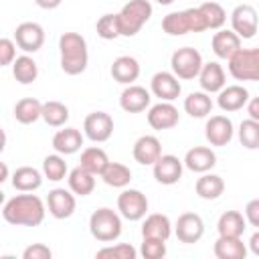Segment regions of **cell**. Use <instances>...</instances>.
Here are the masks:
<instances>
[{"instance_id": "31", "label": "cell", "mask_w": 259, "mask_h": 259, "mask_svg": "<svg viewBox=\"0 0 259 259\" xmlns=\"http://www.w3.org/2000/svg\"><path fill=\"white\" fill-rule=\"evenodd\" d=\"M245 229H247V221L239 210H227L219 217L217 231L223 237H243Z\"/></svg>"}, {"instance_id": "34", "label": "cell", "mask_w": 259, "mask_h": 259, "mask_svg": "<svg viewBox=\"0 0 259 259\" xmlns=\"http://www.w3.org/2000/svg\"><path fill=\"white\" fill-rule=\"evenodd\" d=\"M40 111H42V103L34 97H24L20 101H16L14 105V119L22 125H30L36 119H40Z\"/></svg>"}, {"instance_id": "20", "label": "cell", "mask_w": 259, "mask_h": 259, "mask_svg": "<svg viewBox=\"0 0 259 259\" xmlns=\"http://www.w3.org/2000/svg\"><path fill=\"white\" fill-rule=\"evenodd\" d=\"M132 154H134V160H136L138 164H142V166H152V164L162 156V144H160V140H158L156 136L146 134V136H142V138L136 140Z\"/></svg>"}, {"instance_id": "35", "label": "cell", "mask_w": 259, "mask_h": 259, "mask_svg": "<svg viewBox=\"0 0 259 259\" xmlns=\"http://www.w3.org/2000/svg\"><path fill=\"white\" fill-rule=\"evenodd\" d=\"M103 178V182L107 186H113V188H125L132 180V170L125 166V164H119V162H107V166L103 168V172L99 174Z\"/></svg>"}, {"instance_id": "43", "label": "cell", "mask_w": 259, "mask_h": 259, "mask_svg": "<svg viewBox=\"0 0 259 259\" xmlns=\"http://www.w3.org/2000/svg\"><path fill=\"white\" fill-rule=\"evenodd\" d=\"M140 255L144 259H162L166 255V241L154 239V237H144L140 245Z\"/></svg>"}, {"instance_id": "44", "label": "cell", "mask_w": 259, "mask_h": 259, "mask_svg": "<svg viewBox=\"0 0 259 259\" xmlns=\"http://www.w3.org/2000/svg\"><path fill=\"white\" fill-rule=\"evenodd\" d=\"M14 59H16V42L12 38L2 36L0 38V67L12 65Z\"/></svg>"}, {"instance_id": "50", "label": "cell", "mask_w": 259, "mask_h": 259, "mask_svg": "<svg viewBox=\"0 0 259 259\" xmlns=\"http://www.w3.org/2000/svg\"><path fill=\"white\" fill-rule=\"evenodd\" d=\"M10 176V170H8V166L4 164V162H0V184L2 182H6V178Z\"/></svg>"}, {"instance_id": "53", "label": "cell", "mask_w": 259, "mask_h": 259, "mask_svg": "<svg viewBox=\"0 0 259 259\" xmlns=\"http://www.w3.org/2000/svg\"><path fill=\"white\" fill-rule=\"evenodd\" d=\"M4 202H6V198H4V192H2V190H0V206H2V204H4Z\"/></svg>"}, {"instance_id": "29", "label": "cell", "mask_w": 259, "mask_h": 259, "mask_svg": "<svg viewBox=\"0 0 259 259\" xmlns=\"http://www.w3.org/2000/svg\"><path fill=\"white\" fill-rule=\"evenodd\" d=\"M210 47H212V53L219 57V59H229L235 51L241 49V38L233 32V30H221L212 34V40H210Z\"/></svg>"}, {"instance_id": "32", "label": "cell", "mask_w": 259, "mask_h": 259, "mask_svg": "<svg viewBox=\"0 0 259 259\" xmlns=\"http://www.w3.org/2000/svg\"><path fill=\"white\" fill-rule=\"evenodd\" d=\"M12 75L20 85H30L38 77V65L30 55H20L12 61Z\"/></svg>"}, {"instance_id": "14", "label": "cell", "mask_w": 259, "mask_h": 259, "mask_svg": "<svg viewBox=\"0 0 259 259\" xmlns=\"http://www.w3.org/2000/svg\"><path fill=\"white\" fill-rule=\"evenodd\" d=\"M150 91L160 101H174L182 93V85L172 71H158L150 81Z\"/></svg>"}, {"instance_id": "36", "label": "cell", "mask_w": 259, "mask_h": 259, "mask_svg": "<svg viewBox=\"0 0 259 259\" xmlns=\"http://www.w3.org/2000/svg\"><path fill=\"white\" fill-rule=\"evenodd\" d=\"M79 162H81L79 166H83V168L89 170L91 174L99 176V174L103 172V168L107 166L109 158H107L105 150H101V148H97V146H89V148H85V150L81 152V160H79Z\"/></svg>"}, {"instance_id": "10", "label": "cell", "mask_w": 259, "mask_h": 259, "mask_svg": "<svg viewBox=\"0 0 259 259\" xmlns=\"http://www.w3.org/2000/svg\"><path fill=\"white\" fill-rule=\"evenodd\" d=\"M231 30L239 38H253L257 32V10L251 4H239L231 12Z\"/></svg>"}, {"instance_id": "13", "label": "cell", "mask_w": 259, "mask_h": 259, "mask_svg": "<svg viewBox=\"0 0 259 259\" xmlns=\"http://www.w3.org/2000/svg\"><path fill=\"white\" fill-rule=\"evenodd\" d=\"M152 168H154V178H156L160 184L172 186V184H176V182L182 178V168H184V164H182V160H180L178 156H174V154H162V156L152 164Z\"/></svg>"}, {"instance_id": "47", "label": "cell", "mask_w": 259, "mask_h": 259, "mask_svg": "<svg viewBox=\"0 0 259 259\" xmlns=\"http://www.w3.org/2000/svg\"><path fill=\"white\" fill-rule=\"evenodd\" d=\"M247 111H249V117L251 119L259 121V99L257 97H253V99L247 101Z\"/></svg>"}, {"instance_id": "42", "label": "cell", "mask_w": 259, "mask_h": 259, "mask_svg": "<svg viewBox=\"0 0 259 259\" xmlns=\"http://www.w3.org/2000/svg\"><path fill=\"white\" fill-rule=\"evenodd\" d=\"M95 30H97V36L103 38V40H113V38L121 36L117 14H103V16H99V20L95 24Z\"/></svg>"}, {"instance_id": "18", "label": "cell", "mask_w": 259, "mask_h": 259, "mask_svg": "<svg viewBox=\"0 0 259 259\" xmlns=\"http://www.w3.org/2000/svg\"><path fill=\"white\" fill-rule=\"evenodd\" d=\"M150 101H152V95L146 87L142 85H127L121 95H119V107L127 113H140V111H146L150 107Z\"/></svg>"}, {"instance_id": "4", "label": "cell", "mask_w": 259, "mask_h": 259, "mask_svg": "<svg viewBox=\"0 0 259 259\" xmlns=\"http://www.w3.org/2000/svg\"><path fill=\"white\" fill-rule=\"evenodd\" d=\"M162 30L170 36H182L188 32H202L206 30L204 18L196 8H186V10H178V12H170L162 18Z\"/></svg>"}, {"instance_id": "40", "label": "cell", "mask_w": 259, "mask_h": 259, "mask_svg": "<svg viewBox=\"0 0 259 259\" xmlns=\"http://www.w3.org/2000/svg\"><path fill=\"white\" fill-rule=\"evenodd\" d=\"M239 140L247 150L259 148V121L255 119H243L239 125Z\"/></svg>"}, {"instance_id": "28", "label": "cell", "mask_w": 259, "mask_h": 259, "mask_svg": "<svg viewBox=\"0 0 259 259\" xmlns=\"http://www.w3.org/2000/svg\"><path fill=\"white\" fill-rule=\"evenodd\" d=\"M67 182H69V190L75 196H89L95 188V174H91L83 166H77L69 172Z\"/></svg>"}, {"instance_id": "24", "label": "cell", "mask_w": 259, "mask_h": 259, "mask_svg": "<svg viewBox=\"0 0 259 259\" xmlns=\"http://www.w3.org/2000/svg\"><path fill=\"white\" fill-rule=\"evenodd\" d=\"M81 146H83V134L77 127H65L53 136V148L61 156H71L79 152Z\"/></svg>"}, {"instance_id": "48", "label": "cell", "mask_w": 259, "mask_h": 259, "mask_svg": "<svg viewBox=\"0 0 259 259\" xmlns=\"http://www.w3.org/2000/svg\"><path fill=\"white\" fill-rule=\"evenodd\" d=\"M61 2L63 0H34V4L38 8H42V10H55V8L61 6Z\"/></svg>"}, {"instance_id": "5", "label": "cell", "mask_w": 259, "mask_h": 259, "mask_svg": "<svg viewBox=\"0 0 259 259\" xmlns=\"http://www.w3.org/2000/svg\"><path fill=\"white\" fill-rule=\"evenodd\" d=\"M152 16V4L148 0H130L117 12L121 36H136Z\"/></svg>"}, {"instance_id": "33", "label": "cell", "mask_w": 259, "mask_h": 259, "mask_svg": "<svg viewBox=\"0 0 259 259\" xmlns=\"http://www.w3.org/2000/svg\"><path fill=\"white\" fill-rule=\"evenodd\" d=\"M184 111L190 115V117H206L210 111H212V99L208 93L204 91H192L188 93V97L184 99Z\"/></svg>"}, {"instance_id": "21", "label": "cell", "mask_w": 259, "mask_h": 259, "mask_svg": "<svg viewBox=\"0 0 259 259\" xmlns=\"http://www.w3.org/2000/svg\"><path fill=\"white\" fill-rule=\"evenodd\" d=\"M247 101H249V91L243 85H225L217 97V105L227 113L243 109Z\"/></svg>"}, {"instance_id": "23", "label": "cell", "mask_w": 259, "mask_h": 259, "mask_svg": "<svg viewBox=\"0 0 259 259\" xmlns=\"http://www.w3.org/2000/svg\"><path fill=\"white\" fill-rule=\"evenodd\" d=\"M109 73H111L113 81H117L121 85H132L140 77V63H138V59H134L130 55H121L111 63Z\"/></svg>"}, {"instance_id": "19", "label": "cell", "mask_w": 259, "mask_h": 259, "mask_svg": "<svg viewBox=\"0 0 259 259\" xmlns=\"http://www.w3.org/2000/svg\"><path fill=\"white\" fill-rule=\"evenodd\" d=\"M198 83H200V89L204 93H219L225 85H227V77H225V69L223 65H219L217 61H210V63H202L200 71H198Z\"/></svg>"}, {"instance_id": "7", "label": "cell", "mask_w": 259, "mask_h": 259, "mask_svg": "<svg viewBox=\"0 0 259 259\" xmlns=\"http://www.w3.org/2000/svg\"><path fill=\"white\" fill-rule=\"evenodd\" d=\"M170 67H172V73L178 79L190 81V79H194L198 75V71L202 67V55L192 47L176 49L172 53V57H170Z\"/></svg>"}, {"instance_id": "1", "label": "cell", "mask_w": 259, "mask_h": 259, "mask_svg": "<svg viewBox=\"0 0 259 259\" xmlns=\"http://www.w3.org/2000/svg\"><path fill=\"white\" fill-rule=\"evenodd\" d=\"M45 214H47V206L42 198L30 192L16 194L2 204L4 221L14 227H38L45 221Z\"/></svg>"}, {"instance_id": "26", "label": "cell", "mask_w": 259, "mask_h": 259, "mask_svg": "<svg viewBox=\"0 0 259 259\" xmlns=\"http://www.w3.org/2000/svg\"><path fill=\"white\" fill-rule=\"evenodd\" d=\"M42 172H38L32 166H20L12 172V186L18 192H34L42 184Z\"/></svg>"}, {"instance_id": "49", "label": "cell", "mask_w": 259, "mask_h": 259, "mask_svg": "<svg viewBox=\"0 0 259 259\" xmlns=\"http://www.w3.org/2000/svg\"><path fill=\"white\" fill-rule=\"evenodd\" d=\"M249 247H251V251H253L255 255H259V233H257V231L251 235V239H249Z\"/></svg>"}, {"instance_id": "8", "label": "cell", "mask_w": 259, "mask_h": 259, "mask_svg": "<svg viewBox=\"0 0 259 259\" xmlns=\"http://www.w3.org/2000/svg\"><path fill=\"white\" fill-rule=\"evenodd\" d=\"M117 210L127 221H142L148 212V198L138 188H123L117 196Z\"/></svg>"}, {"instance_id": "6", "label": "cell", "mask_w": 259, "mask_h": 259, "mask_svg": "<svg viewBox=\"0 0 259 259\" xmlns=\"http://www.w3.org/2000/svg\"><path fill=\"white\" fill-rule=\"evenodd\" d=\"M229 73L237 81H257L259 79V49H239L229 59Z\"/></svg>"}, {"instance_id": "30", "label": "cell", "mask_w": 259, "mask_h": 259, "mask_svg": "<svg viewBox=\"0 0 259 259\" xmlns=\"http://www.w3.org/2000/svg\"><path fill=\"white\" fill-rule=\"evenodd\" d=\"M194 190L202 200H217L225 192V180L219 174L202 172V176L194 184Z\"/></svg>"}, {"instance_id": "45", "label": "cell", "mask_w": 259, "mask_h": 259, "mask_svg": "<svg viewBox=\"0 0 259 259\" xmlns=\"http://www.w3.org/2000/svg\"><path fill=\"white\" fill-rule=\"evenodd\" d=\"M53 251L45 243H32L22 251V259H51Z\"/></svg>"}, {"instance_id": "16", "label": "cell", "mask_w": 259, "mask_h": 259, "mask_svg": "<svg viewBox=\"0 0 259 259\" xmlns=\"http://www.w3.org/2000/svg\"><path fill=\"white\" fill-rule=\"evenodd\" d=\"M47 208L59 221L61 219H69L77 208L75 194L71 190H65V188H53L49 192V196H47Z\"/></svg>"}, {"instance_id": "25", "label": "cell", "mask_w": 259, "mask_h": 259, "mask_svg": "<svg viewBox=\"0 0 259 259\" xmlns=\"http://www.w3.org/2000/svg\"><path fill=\"white\" fill-rule=\"evenodd\" d=\"M172 235V223L166 214L162 212H152L144 219L142 223V237H154V239H162L168 241Z\"/></svg>"}, {"instance_id": "2", "label": "cell", "mask_w": 259, "mask_h": 259, "mask_svg": "<svg viewBox=\"0 0 259 259\" xmlns=\"http://www.w3.org/2000/svg\"><path fill=\"white\" fill-rule=\"evenodd\" d=\"M61 69L67 75H81L89 63L87 40L79 32H63L59 36Z\"/></svg>"}, {"instance_id": "51", "label": "cell", "mask_w": 259, "mask_h": 259, "mask_svg": "<svg viewBox=\"0 0 259 259\" xmlns=\"http://www.w3.org/2000/svg\"><path fill=\"white\" fill-rule=\"evenodd\" d=\"M4 148H6V134H4V130L0 127V154H2Z\"/></svg>"}, {"instance_id": "3", "label": "cell", "mask_w": 259, "mask_h": 259, "mask_svg": "<svg viewBox=\"0 0 259 259\" xmlns=\"http://www.w3.org/2000/svg\"><path fill=\"white\" fill-rule=\"evenodd\" d=\"M89 233L99 243H113L121 235V214L113 208L101 206L89 217Z\"/></svg>"}, {"instance_id": "46", "label": "cell", "mask_w": 259, "mask_h": 259, "mask_svg": "<svg viewBox=\"0 0 259 259\" xmlns=\"http://www.w3.org/2000/svg\"><path fill=\"white\" fill-rule=\"evenodd\" d=\"M245 221L251 225V227H259V198H253L247 202L245 206Z\"/></svg>"}, {"instance_id": "37", "label": "cell", "mask_w": 259, "mask_h": 259, "mask_svg": "<svg viewBox=\"0 0 259 259\" xmlns=\"http://www.w3.org/2000/svg\"><path fill=\"white\" fill-rule=\"evenodd\" d=\"M40 117L45 119L47 125H53V127H61L67 123L69 119V107L61 101H45L42 103V111H40Z\"/></svg>"}, {"instance_id": "12", "label": "cell", "mask_w": 259, "mask_h": 259, "mask_svg": "<svg viewBox=\"0 0 259 259\" xmlns=\"http://www.w3.org/2000/svg\"><path fill=\"white\" fill-rule=\"evenodd\" d=\"M174 233L180 243H186V245L198 243L204 235V221L196 212H182L174 225Z\"/></svg>"}, {"instance_id": "39", "label": "cell", "mask_w": 259, "mask_h": 259, "mask_svg": "<svg viewBox=\"0 0 259 259\" xmlns=\"http://www.w3.org/2000/svg\"><path fill=\"white\" fill-rule=\"evenodd\" d=\"M69 168H67V162L61 154H49L45 160H42V176L49 178L51 182H59L67 176Z\"/></svg>"}, {"instance_id": "41", "label": "cell", "mask_w": 259, "mask_h": 259, "mask_svg": "<svg viewBox=\"0 0 259 259\" xmlns=\"http://www.w3.org/2000/svg\"><path fill=\"white\" fill-rule=\"evenodd\" d=\"M97 259H136L138 251L130 243H117V245H107L95 253Z\"/></svg>"}, {"instance_id": "11", "label": "cell", "mask_w": 259, "mask_h": 259, "mask_svg": "<svg viewBox=\"0 0 259 259\" xmlns=\"http://www.w3.org/2000/svg\"><path fill=\"white\" fill-rule=\"evenodd\" d=\"M83 132L91 142H107L113 134V117L105 111H91L83 121Z\"/></svg>"}, {"instance_id": "22", "label": "cell", "mask_w": 259, "mask_h": 259, "mask_svg": "<svg viewBox=\"0 0 259 259\" xmlns=\"http://www.w3.org/2000/svg\"><path fill=\"white\" fill-rule=\"evenodd\" d=\"M182 164H184L188 170L202 174V172H208L210 168H214L217 156H214V152H212L208 146H194V148H190V150L186 152Z\"/></svg>"}, {"instance_id": "38", "label": "cell", "mask_w": 259, "mask_h": 259, "mask_svg": "<svg viewBox=\"0 0 259 259\" xmlns=\"http://www.w3.org/2000/svg\"><path fill=\"white\" fill-rule=\"evenodd\" d=\"M202 18H204V24H206V30H219L225 22H227V12L225 8L219 4V2H202L198 6Z\"/></svg>"}, {"instance_id": "17", "label": "cell", "mask_w": 259, "mask_h": 259, "mask_svg": "<svg viewBox=\"0 0 259 259\" xmlns=\"http://www.w3.org/2000/svg\"><path fill=\"white\" fill-rule=\"evenodd\" d=\"M178 121L180 113L172 105V101H160L148 109V123L154 130H172L174 125H178Z\"/></svg>"}, {"instance_id": "9", "label": "cell", "mask_w": 259, "mask_h": 259, "mask_svg": "<svg viewBox=\"0 0 259 259\" xmlns=\"http://www.w3.org/2000/svg\"><path fill=\"white\" fill-rule=\"evenodd\" d=\"M16 47L20 51H24L26 55L28 53H36L42 45H45V28L38 24V22H20L14 30V38Z\"/></svg>"}, {"instance_id": "52", "label": "cell", "mask_w": 259, "mask_h": 259, "mask_svg": "<svg viewBox=\"0 0 259 259\" xmlns=\"http://www.w3.org/2000/svg\"><path fill=\"white\" fill-rule=\"evenodd\" d=\"M156 2H158V4H162V6H168V4H172L174 0H156Z\"/></svg>"}, {"instance_id": "15", "label": "cell", "mask_w": 259, "mask_h": 259, "mask_svg": "<svg viewBox=\"0 0 259 259\" xmlns=\"http://www.w3.org/2000/svg\"><path fill=\"white\" fill-rule=\"evenodd\" d=\"M233 121L227 115H210L204 125V136L210 146H227L233 140Z\"/></svg>"}, {"instance_id": "27", "label": "cell", "mask_w": 259, "mask_h": 259, "mask_svg": "<svg viewBox=\"0 0 259 259\" xmlns=\"http://www.w3.org/2000/svg\"><path fill=\"white\" fill-rule=\"evenodd\" d=\"M214 255L217 259H245L247 255V245L243 243L241 237H223L214 241Z\"/></svg>"}]
</instances>
